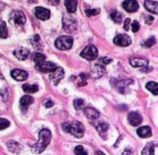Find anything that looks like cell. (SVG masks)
I'll use <instances>...</instances> for the list:
<instances>
[{
  "mask_svg": "<svg viewBox=\"0 0 158 155\" xmlns=\"http://www.w3.org/2000/svg\"><path fill=\"white\" fill-rule=\"evenodd\" d=\"M146 89L148 91H151L152 93L155 94V96L158 94V84L156 81H148L146 84Z\"/></svg>",
  "mask_w": 158,
  "mask_h": 155,
  "instance_id": "cell-28",
  "label": "cell"
},
{
  "mask_svg": "<svg viewBox=\"0 0 158 155\" xmlns=\"http://www.w3.org/2000/svg\"><path fill=\"white\" fill-rule=\"evenodd\" d=\"M51 141V131L47 128H43L39 131V139L37 143L32 146V150L36 154H40L47 149L48 144Z\"/></svg>",
  "mask_w": 158,
  "mask_h": 155,
  "instance_id": "cell-1",
  "label": "cell"
},
{
  "mask_svg": "<svg viewBox=\"0 0 158 155\" xmlns=\"http://www.w3.org/2000/svg\"><path fill=\"white\" fill-rule=\"evenodd\" d=\"M154 21V17L151 16V15H147V16H145V22L146 24H151L152 22Z\"/></svg>",
  "mask_w": 158,
  "mask_h": 155,
  "instance_id": "cell-41",
  "label": "cell"
},
{
  "mask_svg": "<svg viewBox=\"0 0 158 155\" xmlns=\"http://www.w3.org/2000/svg\"><path fill=\"white\" fill-rule=\"evenodd\" d=\"M63 28L67 33H76L78 28L77 20H75L70 14H65L63 16Z\"/></svg>",
  "mask_w": 158,
  "mask_h": 155,
  "instance_id": "cell-3",
  "label": "cell"
},
{
  "mask_svg": "<svg viewBox=\"0 0 158 155\" xmlns=\"http://www.w3.org/2000/svg\"><path fill=\"white\" fill-rule=\"evenodd\" d=\"M23 90L25 91V92H28V93H35V92H37L38 89H39V87L37 86V85H29V84H25L22 86Z\"/></svg>",
  "mask_w": 158,
  "mask_h": 155,
  "instance_id": "cell-29",
  "label": "cell"
},
{
  "mask_svg": "<svg viewBox=\"0 0 158 155\" xmlns=\"http://www.w3.org/2000/svg\"><path fill=\"white\" fill-rule=\"evenodd\" d=\"M0 37L1 38H7L8 37V28L5 22H3L2 20H0Z\"/></svg>",
  "mask_w": 158,
  "mask_h": 155,
  "instance_id": "cell-30",
  "label": "cell"
},
{
  "mask_svg": "<svg viewBox=\"0 0 158 155\" xmlns=\"http://www.w3.org/2000/svg\"><path fill=\"white\" fill-rule=\"evenodd\" d=\"M63 77H64V69H63L62 67H59V66H57V69H55L54 72L50 73V75H49V79L53 83V85H55V86L59 84L60 81L62 80Z\"/></svg>",
  "mask_w": 158,
  "mask_h": 155,
  "instance_id": "cell-9",
  "label": "cell"
},
{
  "mask_svg": "<svg viewBox=\"0 0 158 155\" xmlns=\"http://www.w3.org/2000/svg\"><path fill=\"white\" fill-rule=\"evenodd\" d=\"M45 106L47 108H49V107H51V106H53V102L51 101V100H46V102H45Z\"/></svg>",
  "mask_w": 158,
  "mask_h": 155,
  "instance_id": "cell-43",
  "label": "cell"
},
{
  "mask_svg": "<svg viewBox=\"0 0 158 155\" xmlns=\"http://www.w3.org/2000/svg\"><path fill=\"white\" fill-rule=\"evenodd\" d=\"M62 129L65 132L72 133L74 137L81 138L84 133V127L79 122H72V123H63Z\"/></svg>",
  "mask_w": 158,
  "mask_h": 155,
  "instance_id": "cell-2",
  "label": "cell"
},
{
  "mask_svg": "<svg viewBox=\"0 0 158 155\" xmlns=\"http://www.w3.org/2000/svg\"><path fill=\"white\" fill-rule=\"evenodd\" d=\"M142 155H158V145L154 143H147L142 151Z\"/></svg>",
  "mask_w": 158,
  "mask_h": 155,
  "instance_id": "cell-18",
  "label": "cell"
},
{
  "mask_svg": "<svg viewBox=\"0 0 158 155\" xmlns=\"http://www.w3.org/2000/svg\"><path fill=\"white\" fill-rule=\"evenodd\" d=\"M54 44L60 50H68L73 47V38L70 36H60L55 40Z\"/></svg>",
  "mask_w": 158,
  "mask_h": 155,
  "instance_id": "cell-4",
  "label": "cell"
},
{
  "mask_svg": "<svg viewBox=\"0 0 158 155\" xmlns=\"http://www.w3.org/2000/svg\"><path fill=\"white\" fill-rule=\"evenodd\" d=\"M131 28H132V32L133 33H136L140 30V24H139L138 21H134L133 23H131Z\"/></svg>",
  "mask_w": 158,
  "mask_h": 155,
  "instance_id": "cell-38",
  "label": "cell"
},
{
  "mask_svg": "<svg viewBox=\"0 0 158 155\" xmlns=\"http://www.w3.org/2000/svg\"><path fill=\"white\" fill-rule=\"evenodd\" d=\"M155 44H156L155 37H151L149 39H147L145 42H144V44H143V47H145V48H151V47H153V46H154Z\"/></svg>",
  "mask_w": 158,
  "mask_h": 155,
  "instance_id": "cell-35",
  "label": "cell"
},
{
  "mask_svg": "<svg viewBox=\"0 0 158 155\" xmlns=\"http://www.w3.org/2000/svg\"><path fill=\"white\" fill-rule=\"evenodd\" d=\"M33 103H34V98L30 96H24V97H22L20 100V105L23 110H24V108L26 110V108Z\"/></svg>",
  "mask_w": 158,
  "mask_h": 155,
  "instance_id": "cell-22",
  "label": "cell"
},
{
  "mask_svg": "<svg viewBox=\"0 0 158 155\" xmlns=\"http://www.w3.org/2000/svg\"><path fill=\"white\" fill-rule=\"evenodd\" d=\"M130 23H131L130 19H126V21H125V24H124L125 30H129V27H130Z\"/></svg>",
  "mask_w": 158,
  "mask_h": 155,
  "instance_id": "cell-40",
  "label": "cell"
},
{
  "mask_svg": "<svg viewBox=\"0 0 158 155\" xmlns=\"http://www.w3.org/2000/svg\"><path fill=\"white\" fill-rule=\"evenodd\" d=\"M32 59L33 61H35L36 64H40V63L46 62V55L42 53H39V52H35V53L32 54Z\"/></svg>",
  "mask_w": 158,
  "mask_h": 155,
  "instance_id": "cell-26",
  "label": "cell"
},
{
  "mask_svg": "<svg viewBox=\"0 0 158 155\" xmlns=\"http://www.w3.org/2000/svg\"><path fill=\"white\" fill-rule=\"evenodd\" d=\"M84 101L82 99H75L74 100V106L76 110H80L81 107H84Z\"/></svg>",
  "mask_w": 158,
  "mask_h": 155,
  "instance_id": "cell-34",
  "label": "cell"
},
{
  "mask_svg": "<svg viewBox=\"0 0 158 155\" xmlns=\"http://www.w3.org/2000/svg\"><path fill=\"white\" fill-rule=\"evenodd\" d=\"M138 135L141 137V138H148L152 136V130L148 126H143V127H140L138 129Z\"/></svg>",
  "mask_w": 158,
  "mask_h": 155,
  "instance_id": "cell-24",
  "label": "cell"
},
{
  "mask_svg": "<svg viewBox=\"0 0 158 155\" xmlns=\"http://www.w3.org/2000/svg\"><path fill=\"white\" fill-rule=\"evenodd\" d=\"M30 44H32V46H34V48H36V49H41L42 48V42L41 40H40L39 35H34V36L30 38Z\"/></svg>",
  "mask_w": 158,
  "mask_h": 155,
  "instance_id": "cell-27",
  "label": "cell"
},
{
  "mask_svg": "<svg viewBox=\"0 0 158 155\" xmlns=\"http://www.w3.org/2000/svg\"><path fill=\"white\" fill-rule=\"evenodd\" d=\"M100 62L106 65V64H109V63H111L112 59H111V58H107V57H103V58H101V59H100Z\"/></svg>",
  "mask_w": 158,
  "mask_h": 155,
  "instance_id": "cell-39",
  "label": "cell"
},
{
  "mask_svg": "<svg viewBox=\"0 0 158 155\" xmlns=\"http://www.w3.org/2000/svg\"><path fill=\"white\" fill-rule=\"evenodd\" d=\"M95 128L96 130H98V132H99L102 137L105 138V135H106L107 130H108V125H107L105 122H100V123H98L95 125Z\"/></svg>",
  "mask_w": 158,
  "mask_h": 155,
  "instance_id": "cell-23",
  "label": "cell"
},
{
  "mask_svg": "<svg viewBox=\"0 0 158 155\" xmlns=\"http://www.w3.org/2000/svg\"><path fill=\"white\" fill-rule=\"evenodd\" d=\"M57 69V66L54 63H51V62H43V63H40V64H36V69L41 73H52Z\"/></svg>",
  "mask_w": 158,
  "mask_h": 155,
  "instance_id": "cell-8",
  "label": "cell"
},
{
  "mask_svg": "<svg viewBox=\"0 0 158 155\" xmlns=\"http://www.w3.org/2000/svg\"><path fill=\"white\" fill-rule=\"evenodd\" d=\"M13 54H14V57L16 58L17 60H20V61H24L28 58L29 55V51L28 49H25V48H17L13 51Z\"/></svg>",
  "mask_w": 158,
  "mask_h": 155,
  "instance_id": "cell-17",
  "label": "cell"
},
{
  "mask_svg": "<svg viewBox=\"0 0 158 155\" xmlns=\"http://www.w3.org/2000/svg\"><path fill=\"white\" fill-rule=\"evenodd\" d=\"M129 63H130L131 66L133 67H145L148 64V60L143 59V58H131L129 60Z\"/></svg>",
  "mask_w": 158,
  "mask_h": 155,
  "instance_id": "cell-15",
  "label": "cell"
},
{
  "mask_svg": "<svg viewBox=\"0 0 158 155\" xmlns=\"http://www.w3.org/2000/svg\"><path fill=\"white\" fill-rule=\"evenodd\" d=\"M50 3H52V5H59L60 1H49Z\"/></svg>",
  "mask_w": 158,
  "mask_h": 155,
  "instance_id": "cell-45",
  "label": "cell"
},
{
  "mask_svg": "<svg viewBox=\"0 0 158 155\" xmlns=\"http://www.w3.org/2000/svg\"><path fill=\"white\" fill-rule=\"evenodd\" d=\"M10 22L14 26H23L26 23V17L22 11H13L10 15Z\"/></svg>",
  "mask_w": 158,
  "mask_h": 155,
  "instance_id": "cell-7",
  "label": "cell"
},
{
  "mask_svg": "<svg viewBox=\"0 0 158 155\" xmlns=\"http://www.w3.org/2000/svg\"><path fill=\"white\" fill-rule=\"evenodd\" d=\"M144 5H145L146 10L149 11L151 13L158 14V2H156V1H149V0H146V1H144Z\"/></svg>",
  "mask_w": 158,
  "mask_h": 155,
  "instance_id": "cell-19",
  "label": "cell"
},
{
  "mask_svg": "<svg viewBox=\"0 0 158 155\" xmlns=\"http://www.w3.org/2000/svg\"><path fill=\"white\" fill-rule=\"evenodd\" d=\"M152 69H152L151 66H145V67H143V69H142L141 71L144 72V73H147V72H151Z\"/></svg>",
  "mask_w": 158,
  "mask_h": 155,
  "instance_id": "cell-44",
  "label": "cell"
},
{
  "mask_svg": "<svg viewBox=\"0 0 158 155\" xmlns=\"http://www.w3.org/2000/svg\"><path fill=\"white\" fill-rule=\"evenodd\" d=\"M132 154H133L132 149H126V150L124 151V153H122V155H132Z\"/></svg>",
  "mask_w": 158,
  "mask_h": 155,
  "instance_id": "cell-42",
  "label": "cell"
},
{
  "mask_svg": "<svg viewBox=\"0 0 158 155\" xmlns=\"http://www.w3.org/2000/svg\"><path fill=\"white\" fill-rule=\"evenodd\" d=\"M87 75L86 74H80L78 77V80H77V83H78V86H84V85H87Z\"/></svg>",
  "mask_w": 158,
  "mask_h": 155,
  "instance_id": "cell-32",
  "label": "cell"
},
{
  "mask_svg": "<svg viewBox=\"0 0 158 155\" xmlns=\"http://www.w3.org/2000/svg\"><path fill=\"white\" fill-rule=\"evenodd\" d=\"M100 13L99 9H92V8H87L86 9V14L88 16H93V15H98Z\"/></svg>",
  "mask_w": 158,
  "mask_h": 155,
  "instance_id": "cell-33",
  "label": "cell"
},
{
  "mask_svg": "<svg viewBox=\"0 0 158 155\" xmlns=\"http://www.w3.org/2000/svg\"><path fill=\"white\" fill-rule=\"evenodd\" d=\"M111 84L113 85L120 93H126L127 88L130 86L131 84H133L132 79H122V80H116V79H112Z\"/></svg>",
  "mask_w": 158,
  "mask_h": 155,
  "instance_id": "cell-6",
  "label": "cell"
},
{
  "mask_svg": "<svg viewBox=\"0 0 158 155\" xmlns=\"http://www.w3.org/2000/svg\"><path fill=\"white\" fill-rule=\"evenodd\" d=\"M65 5L69 13H75L77 10V5H78V1L76 0H66L65 1Z\"/></svg>",
  "mask_w": 158,
  "mask_h": 155,
  "instance_id": "cell-25",
  "label": "cell"
},
{
  "mask_svg": "<svg viewBox=\"0 0 158 155\" xmlns=\"http://www.w3.org/2000/svg\"><path fill=\"white\" fill-rule=\"evenodd\" d=\"M84 114H86L87 117L89 118V119H91V121H94L96 118H99V116H100L99 111H96L95 108H92V107L84 108Z\"/></svg>",
  "mask_w": 158,
  "mask_h": 155,
  "instance_id": "cell-21",
  "label": "cell"
},
{
  "mask_svg": "<svg viewBox=\"0 0 158 155\" xmlns=\"http://www.w3.org/2000/svg\"><path fill=\"white\" fill-rule=\"evenodd\" d=\"M75 154L76 155H88L86 151H84L82 145H77L76 148H75Z\"/></svg>",
  "mask_w": 158,
  "mask_h": 155,
  "instance_id": "cell-37",
  "label": "cell"
},
{
  "mask_svg": "<svg viewBox=\"0 0 158 155\" xmlns=\"http://www.w3.org/2000/svg\"><path fill=\"white\" fill-rule=\"evenodd\" d=\"M111 17H112V20H113L115 23H117V24L121 23V21H122V14H121L120 12H117V11L112 12L111 13Z\"/></svg>",
  "mask_w": 158,
  "mask_h": 155,
  "instance_id": "cell-31",
  "label": "cell"
},
{
  "mask_svg": "<svg viewBox=\"0 0 158 155\" xmlns=\"http://www.w3.org/2000/svg\"><path fill=\"white\" fill-rule=\"evenodd\" d=\"M80 55H81L84 59L88 60V61H93V60H95L96 58H98V55H99V51H98L96 47H94L92 44H89V46H87V47L82 50Z\"/></svg>",
  "mask_w": 158,
  "mask_h": 155,
  "instance_id": "cell-5",
  "label": "cell"
},
{
  "mask_svg": "<svg viewBox=\"0 0 158 155\" xmlns=\"http://www.w3.org/2000/svg\"><path fill=\"white\" fill-rule=\"evenodd\" d=\"M11 77L17 81H23V80H25V79H27L28 74H27V72L23 71V69H13V71L11 72Z\"/></svg>",
  "mask_w": 158,
  "mask_h": 155,
  "instance_id": "cell-14",
  "label": "cell"
},
{
  "mask_svg": "<svg viewBox=\"0 0 158 155\" xmlns=\"http://www.w3.org/2000/svg\"><path fill=\"white\" fill-rule=\"evenodd\" d=\"M96 155H105V154H104L103 152H101V151H98V152H96Z\"/></svg>",
  "mask_w": 158,
  "mask_h": 155,
  "instance_id": "cell-46",
  "label": "cell"
},
{
  "mask_svg": "<svg viewBox=\"0 0 158 155\" xmlns=\"http://www.w3.org/2000/svg\"><path fill=\"white\" fill-rule=\"evenodd\" d=\"M128 122L130 123V125L136 127L142 123V116L138 112H131L128 115Z\"/></svg>",
  "mask_w": 158,
  "mask_h": 155,
  "instance_id": "cell-16",
  "label": "cell"
},
{
  "mask_svg": "<svg viewBox=\"0 0 158 155\" xmlns=\"http://www.w3.org/2000/svg\"><path fill=\"white\" fill-rule=\"evenodd\" d=\"M91 76L95 79H99L105 74V67L102 66L101 64H94L91 67Z\"/></svg>",
  "mask_w": 158,
  "mask_h": 155,
  "instance_id": "cell-12",
  "label": "cell"
},
{
  "mask_svg": "<svg viewBox=\"0 0 158 155\" xmlns=\"http://www.w3.org/2000/svg\"><path fill=\"white\" fill-rule=\"evenodd\" d=\"M114 44L120 46V47H127L131 44V38L127 34L117 35L116 37L114 38Z\"/></svg>",
  "mask_w": 158,
  "mask_h": 155,
  "instance_id": "cell-10",
  "label": "cell"
},
{
  "mask_svg": "<svg viewBox=\"0 0 158 155\" xmlns=\"http://www.w3.org/2000/svg\"><path fill=\"white\" fill-rule=\"evenodd\" d=\"M35 15H36V17H38L39 20L47 21L49 20L50 16H51V12H50L48 9H46V8L37 7L35 9Z\"/></svg>",
  "mask_w": 158,
  "mask_h": 155,
  "instance_id": "cell-11",
  "label": "cell"
},
{
  "mask_svg": "<svg viewBox=\"0 0 158 155\" xmlns=\"http://www.w3.org/2000/svg\"><path fill=\"white\" fill-rule=\"evenodd\" d=\"M7 148L10 152L15 153V154H19V153L22 151V146H21V144L20 143L15 142V141H9V142H7Z\"/></svg>",
  "mask_w": 158,
  "mask_h": 155,
  "instance_id": "cell-20",
  "label": "cell"
},
{
  "mask_svg": "<svg viewBox=\"0 0 158 155\" xmlns=\"http://www.w3.org/2000/svg\"><path fill=\"white\" fill-rule=\"evenodd\" d=\"M10 125V122L5 119V118H0V130H3V129L8 128Z\"/></svg>",
  "mask_w": 158,
  "mask_h": 155,
  "instance_id": "cell-36",
  "label": "cell"
},
{
  "mask_svg": "<svg viewBox=\"0 0 158 155\" xmlns=\"http://www.w3.org/2000/svg\"><path fill=\"white\" fill-rule=\"evenodd\" d=\"M122 7L127 12L133 13L139 10V3L134 0H126L122 2Z\"/></svg>",
  "mask_w": 158,
  "mask_h": 155,
  "instance_id": "cell-13",
  "label": "cell"
}]
</instances>
